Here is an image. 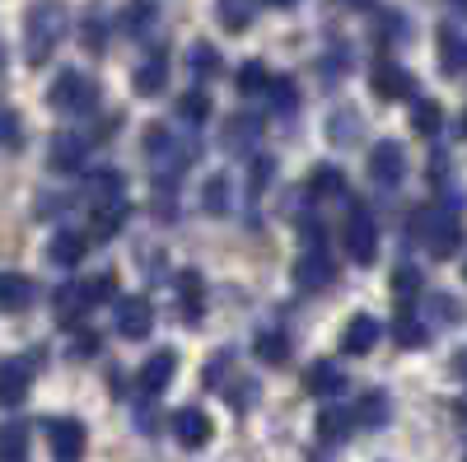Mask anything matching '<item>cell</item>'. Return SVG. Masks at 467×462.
<instances>
[{
	"mask_svg": "<svg viewBox=\"0 0 467 462\" xmlns=\"http://www.w3.org/2000/svg\"><path fill=\"white\" fill-rule=\"evenodd\" d=\"M33 281L19 276V272H0V313H24L33 303Z\"/></svg>",
	"mask_w": 467,
	"mask_h": 462,
	"instance_id": "cell-22",
	"label": "cell"
},
{
	"mask_svg": "<svg viewBox=\"0 0 467 462\" xmlns=\"http://www.w3.org/2000/svg\"><path fill=\"white\" fill-rule=\"evenodd\" d=\"M420 285H425V281H420V272H416V266H398V272H393V281H388L393 299H402V303H407V299H416V294H420Z\"/></svg>",
	"mask_w": 467,
	"mask_h": 462,
	"instance_id": "cell-42",
	"label": "cell"
},
{
	"mask_svg": "<svg viewBox=\"0 0 467 462\" xmlns=\"http://www.w3.org/2000/svg\"><path fill=\"white\" fill-rule=\"evenodd\" d=\"M341 243H346V257L360 262V266H369L379 257V224H374L365 201H350L346 224H341Z\"/></svg>",
	"mask_w": 467,
	"mask_h": 462,
	"instance_id": "cell-4",
	"label": "cell"
},
{
	"mask_svg": "<svg viewBox=\"0 0 467 462\" xmlns=\"http://www.w3.org/2000/svg\"><path fill=\"white\" fill-rule=\"evenodd\" d=\"M202 210L206 215H229V178L215 173L206 187H202Z\"/></svg>",
	"mask_w": 467,
	"mask_h": 462,
	"instance_id": "cell-38",
	"label": "cell"
},
{
	"mask_svg": "<svg viewBox=\"0 0 467 462\" xmlns=\"http://www.w3.org/2000/svg\"><path fill=\"white\" fill-rule=\"evenodd\" d=\"M411 127H416V136L435 140L440 127H444V108H440L435 98H416V103H411Z\"/></svg>",
	"mask_w": 467,
	"mask_h": 462,
	"instance_id": "cell-31",
	"label": "cell"
},
{
	"mask_svg": "<svg viewBox=\"0 0 467 462\" xmlns=\"http://www.w3.org/2000/svg\"><path fill=\"white\" fill-rule=\"evenodd\" d=\"M0 70H5V47H0Z\"/></svg>",
	"mask_w": 467,
	"mask_h": 462,
	"instance_id": "cell-54",
	"label": "cell"
},
{
	"mask_svg": "<svg viewBox=\"0 0 467 462\" xmlns=\"http://www.w3.org/2000/svg\"><path fill=\"white\" fill-rule=\"evenodd\" d=\"M341 5H350V10H369L374 0H341Z\"/></svg>",
	"mask_w": 467,
	"mask_h": 462,
	"instance_id": "cell-51",
	"label": "cell"
},
{
	"mask_svg": "<svg viewBox=\"0 0 467 462\" xmlns=\"http://www.w3.org/2000/svg\"><path fill=\"white\" fill-rule=\"evenodd\" d=\"M154 15H160V0H127L122 5V28L131 37H140L145 28H154Z\"/></svg>",
	"mask_w": 467,
	"mask_h": 462,
	"instance_id": "cell-35",
	"label": "cell"
},
{
	"mask_svg": "<svg viewBox=\"0 0 467 462\" xmlns=\"http://www.w3.org/2000/svg\"><path fill=\"white\" fill-rule=\"evenodd\" d=\"M19 140V118L15 112H0V145H15Z\"/></svg>",
	"mask_w": 467,
	"mask_h": 462,
	"instance_id": "cell-47",
	"label": "cell"
},
{
	"mask_svg": "<svg viewBox=\"0 0 467 462\" xmlns=\"http://www.w3.org/2000/svg\"><path fill=\"white\" fill-rule=\"evenodd\" d=\"M173 294H178V313L197 327L202 313H206V281H202V272H178Z\"/></svg>",
	"mask_w": 467,
	"mask_h": 462,
	"instance_id": "cell-14",
	"label": "cell"
},
{
	"mask_svg": "<svg viewBox=\"0 0 467 462\" xmlns=\"http://www.w3.org/2000/svg\"><path fill=\"white\" fill-rule=\"evenodd\" d=\"M266 5H281L285 10V5H299V0H266Z\"/></svg>",
	"mask_w": 467,
	"mask_h": 462,
	"instance_id": "cell-53",
	"label": "cell"
},
{
	"mask_svg": "<svg viewBox=\"0 0 467 462\" xmlns=\"http://www.w3.org/2000/svg\"><path fill=\"white\" fill-rule=\"evenodd\" d=\"M318 439L323 444H341V439H350V430H356V416L350 411H341V406H327V411H318Z\"/></svg>",
	"mask_w": 467,
	"mask_h": 462,
	"instance_id": "cell-26",
	"label": "cell"
},
{
	"mask_svg": "<svg viewBox=\"0 0 467 462\" xmlns=\"http://www.w3.org/2000/svg\"><path fill=\"white\" fill-rule=\"evenodd\" d=\"M89 252V234H75V229H57L47 243V262L52 266H80V257Z\"/></svg>",
	"mask_w": 467,
	"mask_h": 462,
	"instance_id": "cell-20",
	"label": "cell"
},
{
	"mask_svg": "<svg viewBox=\"0 0 467 462\" xmlns=\"http://www.w3.org/2000/svg\"><path fill=\"white\" fill-rule=\"evenodd\" d=\"M379 33H383V43L407 37V19H402V15H379Z\"/></svg>",
	"mask_w": 467,
	"mask_h": 462,
	"instance_id": "cell-46",
	"label": "cell"
},
{
	"mask_svg": "<svg viewBox=\"0 0 467 462\" xmlns=\"http://www.w3.org/2000/svg\"><path fill=\"white\" fill-rule=\"evenodd\" d=\"M131 85H136V94H140V98L164 94V89H169V52H150V56L136 66Z\"/></svg>",
	"mask_w": 467,
	"mask_h": 462,
	"instance_id": "cell-18",
	"label": "cell"
},
{
	"mask_svg": "<svg viewBox=\"0 0 467 462\" xmlns=\"http://www.w3.org/2000/svg\"><path fill=\"white\" fill-rule=\"evenodd\" d=\"M350 127H356V112H350V108H341V112H332L327 136H332L337 145H350V140H356V131H350Z\"/></svg>",
	"mask_w": 467,
	"mask_h": 462,
	"instance_id": "cell-43",
	"label": "cell"
},
{
	"mask_svg": "<svg viewBox=\"0 0 467 462\" xmlns=\"http://www.w3.org/2000/svg\"><path fill=\"white\" fill-rule=\"evenodd\" d=\"M462 281H467V262H462Z\"/></svg>",
	"mask_w": 467,
	"mask_h": 462,
	"instance_id": "cell-56",
	"label": "cell"
},
{
	"mask_svg": "<svg viewBox=\"0 0 467 462\" xmlns=\"http://www.w3.org/2000/svg\"><path fill=\"white\" fill-rule=\"evenodd\" d=\"M356 420L365 430H383L388 426V397L379 393V388H369L365 397H360V406H356Z\"/></svg>",
	"mask_w": 467,
	"mask_h": 462,
	"instance_id": "cell-37",
	"label": "cell"
},
{
	"mask_svg": "<svg viewBox=\"0 0 467 462\" xmlns=\"http://www.w3.org/2000/svg\"><path fill=\"white\" fill-rule=\"evenodd\" d=\"M458 131H462V140H467V108H462V118H458Z\"/></svg>",
	"mask_w": 467,
	"mask_h": 462,
	"instance_id": "cell-52",
	"label": "cell"
},
{
	"mask_svg": "<svg viewBox=\"0 0 467 462\" xmlns=\"http://www.w3.org/2000/svg\"><path fill=\"white\" fill-rule=\"evenodd\" d=\"M257 136H262V122H257V118H244V112H239V118H229V122H224L220 145H224V149H253Z\"/></svg>",
	"mask_w": 467,
	"mask_h": 462,
	"instance_id": "cell-28",
	"label": "cell"
},
{
	"mask_svg": "<svg viewBox=\"0 0 467 462\" xmlns=\"http://www.w3.org/2000/svg\"><path fill=\"white\" fill-rule=\"evenodd\" d=\"M173 374H178V355H173V351H154V355L140 364V374H136V388L145 393V402H154V397L169 388Z\"/></svg>",
	"mask_w": 467,
	"mask_h": 462,
	"instance_id": "cell-12",
	"label": "cell"
},
{
	"mask_svg": "<svg viewBox=\"0 0 467 462\" xmlns=\"http://www.w3.org/2000/svg\"><path fill=\"white\" fill-rule=\"evenodd\" d=\"M379 336H383V327L369 313H356V318L346 323V332H341V351L346 355H369L374 345H379Z\"/></svg>",
	"mask_w": 467,
	"mask_h": 462,
	"instance_id": "cell-19",
	"label": "cell"
},
{
	"mask_svg": "<svg viewBox=\"0 0 467 462\" xmlns=\"http://www.w3.org/2000/svg\"><path fill=\"white\" fill-rule=\"evenodd\" d=\"M407 234L431 252L435 262H449V257H458V248H462V220L449 210V206H420V210H411L407 215Z\"/></svg>",
	"mask_w": 467,
	"mask_h": 462,
	"instance_id": "cell-2",
	"label": "cell"
},
{
	"mask_svg": "<svg viewBox=\"0 0 467 462\" xmlns=\"http://www.w3.org/2000/svg\"><path fill=\"white\" fill-rule=\"evenodd\" d=\"M420 323H425V327H458V323H462V303H458L449 290L425 294V313H420Z\"/></svg>",
	"mask_w": 467,
	"mask_h": 462,
	"instance_id": "cell-23",
	"label": "cell"
},
{
	"mask_svg": "<svg viewBox=\"0 0 467 462\" xmlns=\"http://www.w3.org/2000/svg\"><path fill=\"white\" fill-rule=\"evenodd\" d=\"M369 178L379 187H402V178H407V149H402V140H379L369 149Z\"/></svg>",
	"mask_w": 467,
	"mask_h": 462,
	"instance_id": "cell-7",
	"label": "cell"
},
{
	"mask_svg": "<svg viewBox=\"0 0 467 462\" xmlns=\"http://www.w3.org/2000/svg\"><path fill=\"white\" fill-rule=\"evenodd\" d=\"M453 374L467 383V351H458V355H453Z\"/></svg>",
	"mask_w": 467,
	"mask_h": 462,
	"instance_id": "cell-50",
	"label": "cell"
},
{
	"mask_svg": "<svg viewBox=\"0 0 467 462\" xmlns=\"http://www.w3.org/2000/svg\"><path fill=\"white\" fill-rule=\"evenodd\" d=\"M75 355H80V360L99 355V332H80V336H75Z\"/></svg>",
	"mask_w": 467,
	"mask_h": 462,
	"instance_id": "cell-48",
	"label": "cell"
},
{
	"mask_svg": "<svg viewBox=\"0 0 467 462\" xmlns=\"http://www.w3.org/2000/svg\"><path fill=\"white\" fill-rule=\"evenodd\" d=\"M80 290H85L89 308L94 303H108V299H117V272H94L89 281H80Z\"/></svg>",
	"mask_w": 467,
	"mask_h": 462,
	"instance_id": "cell-41",
	"label": "cell"
},
{
	"mask_svg": "<svg viewBox=\"0 0 467 462\" xmlns=\"http://www.w3.org/2000/svg\"><path fill=\"white\" fill-rule=\"evenodd\" d=\"M234 89H239V94H262L266 98V89H271V70L262 66V61H244L239 70H234Z\"/></svg>",
	"mask_w": 467,
	"mask_h": 462,
	"instance_id": "cell-34",
	"label": "cell"
},
{
	"mask_svg": "<svg viewBox=\"0 0 467 462\" xmlns=\"http://www.w3.org/2000/svg\"><path fill=\"white\" fill-rule=\"evenodd\" d=\"M369 85H374V94H379L383 103L416 98V75H411V70H402L398 61H379V66L369 70Z\"/></svg>",
	"mask_w": 467,
	"mask_h": 462,
	"instance_id": "cell-10",
	"label": "cell"
},
{
	"mask_svg": "<svg viewBox=\"0 0 467 462\" xmlns=\"http://www.w3.org/2000/svg\"><path fill=\"white\" fill-rule=\"evenodd\" d=\"M28 383H33V360L28 355L0 364V406H19L28 397Z\"/></svg>",
	"mask_w": 467,
	"mask_h": 462,
	"instance_id": "cell-15",
	"label": "cell"
},
{
	"mask_svg": "<svg viewBox=\"0 0 467 462\" xmlns=\"http://www.w3.org/2000/svg\"><path fill=\"white\" fill-rule=\"evenodd\" d=\"M85 154H89V140H85V136L61 131V136H52V145H47V169H52V173H75V169L85 164Z\"/></svg>",
	"mask_w": 467,
	"mask_h": 462,
	"instance_id": "cell-13",
	"label": "cell"
},
{
	"mask_svg": "<svg viewBox=\"0 0 467 462\" xmlns=\"http://www.w3.org/2000/svg\"><path fill=\"white\" fill-rule=\"evenodd\" d=\"M85 197H89V206H103V201H122V197H127V182H122V173L103 169V173H94V178L85 182Z\"/></svg>",
	"mask_w": 467,
	"mask_h": 462,
	"instance_id": "cell-27",
	"label": "cell"
},
{
	"mask_svg": "<svg viewBox=\"0 0 467 462\" xmlns=\"http://www.w3.org/2000/svg\"><path fill=\"white\" fill-rule=\"evenodd\" d=\"M332 281H337V262H332L327 248H304V252L295 257V285H299V290L318 294V290H327Z\"/></svg>",
	"mask_w": 467,
	"mask_h": 462,
	"instance_id": "cell-6",
	"label": "cell"
},
{
	"mask_svg": "<svg viewBox=\"0 0 467 462\" xmlns=\"http://www.w3.org/2000/svg\"><path fill=\"white\" fill-rule=\"evenodd\" d=\"M140 149H145V159H150L154 178H160V182H178L192 164H197L202 140L192 136V131L169 127V122H150L145 136H140Z\"/></svg>",
	"mask_w": 467,
	"mask_h": 462,
	"instance_id": "cell-1",
	"label": "cell"
},
{
	"mask_svg": "<svg viewBox=\"0 0 467 462\" xmlns=\"http://www.w3.org/2000/svg\"><path fill=\"white\" fill-rule=\"evenodd\" d=\"M393 341L402 345V351H420V345L431 341V327L420 323V313H407V308H402L398 323H393Z\"/></svg>",
	"mask_w": 467,
	"mask_h": 462,
	"instance_id": "cell-30",
	"label": "cell"
},
{
	"mask_svg": "<svg viewBox=\"0 0 467 462\" xmlns=\"http://www.w3.org/2000/svg\"><path fill=\"white\" fill-rule=\"evenodd\" d=\"M266 98H271V108H276L281 118H295V112H299V85L290 80V75H271Z\"/></svg>",
	"mask_w": 467,
	"mask_h": 462,
	"instance_id": "cell-36",
	"label": "cell"
},
{
	"mask_svg": "<svg viewBox=\"0 0 467 462\" xmlns=\"http://www.w3.org/2000/svg\"><path fill=\"white\" fill-rule=\"evenodd\" d=\"M257 360L285 364V360H290V336H285V332H262V336H257Z\"/></svg>",
	"mask_w": 467,
	"mask_h": 462,
	"instance_id": "cell-40",
	"label": "cell"
},
{
	"mask_svg": "<svg viewBox=\"0 0 467 462\" xmlns=\"http://www.w3.org/2000/svg\"><path fill=\"white\" fill-rule=\"evenodd\" d=\"M154 420H160V416H154V406H145V411H136V430H145V435H154V430H160V426H154Z\"/></svg>",
	"mask_w": 467,
	"mask_h": 462,
	"instance_id": "cell-49",
	"label": "cell"
},
{
	"mask_svg": "<svg viewBox=\"0 0 467 462\" xmlns=\"http://www.w3.org/2000/svg\"><path fill=\"white\" fill-rule=\"evenodd\" d=\"M154 332V303L145 294H127L117 299V336L127 341H145Z\"/></svg>",
	"mask_w": 467,
	"mask_h": 462,
	"instance_id": "cell-8",
	"label": "cell"
},
{
	"mask_svg": "<svg viewBox=\"0 0 467 462\" xmlns=\"http://www.w3.org/2000/svg\"><path fill=\"white\" fill-rule=\"evenodd\" d=\"M80 37H85V47H89L94 56H103V43H108V24H103L99 15H89V19H85V28H80Z\"/></svg>",
	"mask_w": 467,
	"mask_h": 462,
	"instance_id": "cell-44",
	"label": "cell"
},
{
	"mask_svg": "<svg viewBox=\"0 0 467 462\" xmlns=\"http://www.w3.org/2000/svg\"><path fill=\"white\" fill-rule=\"evenodd\" d=\"M52 308H57V323H61V327H75V323L89 313V299H85L80 285H61V290L52 294Z\"/></svg>",
	"mask_w": 467,
	"mask_h": 462,
	"instance_id": "cell-25",
	"label": "cell"
},
{
	"mask_svg": "<svg viewBox=\"0 0 467 462\" xmlns=\"http://www.w3.org/2000/svg\"><path fill=\"white\" fill-rule=\"evenodd\" d=\"M127 215H131L127 197H122V201H103V206H94V210H89V243H108V239H117V234H122V224H127Z\"/></svg>",
	"mask_w": 467,
	"mask_h": 462,
	"instance_id": "cell-16",
	"label": "cell"
},
{
	"mask_svg": "<svg viewBox=\"0 0 467 462\" xmlns=\"http://www.w3.org/2000/svg\"><path fill=\"white\" fill-rule=\"evenodd\" d=\"M211 94L206 89H187V94H178V108H173V118L192 131V127H206L211 122Z\"/></svg>",
	"mask_w": 467,
	"mask_h": 462,
	"instance_id": "cell-24",
	"label": "cell"
},
{
	"mask_svg": "<svg viewBox=\"0 0 467 462\" xmlns=\"http://www.w3.org/2000/svg\"><path fill=\"white\" fill-rule=\"evenodd\" d=\"M47 103L66 118H80V112H94L99 108V85L89 80L85 70H61L57 85L47 89Z\"/></svg>",
	"mask_w": 467,
	"mask_h": 462,
	"instance_id": "cell-5",
	"label": "cell"
},
{
	"mask_svg": "<svg viewBox=\"0 0 467 462\" xmlns=\"http://www.w3.org/2000/svg\"><path fill=\"white\" fill-rule=\"evenodd\" d=\"M453 5H458V10H467V0H453Z\"/></svg>",
	"mask_w": 467,
	"mask_h": 462,
	"instance_id": "cell-55",
	"label": "cell"
},
{
	"mask_svg": "<svg viewBox=\"0 0 467 462\" xmlns=\"http://www.w3.org/2000/svg\"><path fill=\"white\" fill-rule=\"evenodd\" d=\"M462 61H467V43L458 37L453 24H440V70L453 75V70H462Z\"/></svg>",
	"mask_w": 467,
	"mask_h": 462,
	"instance_id": "cell-33",
	"label": "cell"
},
{
	"mask_svg": "<svg viewBox=\"0 0 467 462\" xmlns=\"http://www.w3.org/2000/svg\"><path fill=\"white\" fill-rule=\"evenodd\" d=\"M346 191V178H341V169L337 164H318L314 173H308V182H304V197L308 201H332V197H341Z\"/></svg>",
	"mask_w": 467,
	"mask_h": 462,
	"instance_id": "cell-21",
	"label": "cell"
},
{
	"mask_svg": "<svg viewBox=\"0 0 467 462\" xmlns=\"http://www.w3.org/2000/svg\"><path fill=\"white\" fill-rule=\"evenodd\" d=\"M187 66H192V75H197V80H211V75H220V52H215L211 43H192Z\"/></svg>",
	"mask_w": 467,
	"mask_h": 462,
	"instance_id": "cell-39",
	"label": "cell"
},
{
	"mask_svg": "<svg viewBox=\"0 0 467 462\" xmlns=\"http://www.w3.org/2000/svg\"><path fill=\"white\" fill-rule=\"evenodd\" d=\"M304 393L308 397H341L346 393V374L332 360H314L304 369Z\"/></svg>",
	"mask_w": 467,
	"mask_h": 462,
	"instance_id": "cell-17",
	"label": "cell"
},
{
	"mask_svg": "<svg viewBox=\"0 0 467 462\" xmlns=\"http://www.w3.org/2000/svg\"><path fill=\"white\" fill-rule=\"evenodd\" d=\"M257 5L262 0H220V24L229 28V33H244V28H253V19H257Z\"/></svg>",
	"mask_w": 467,
	"mask_h": 462,
	"instance_id": "cell-32",
	"label": "cell"
},
{
	"mask_svg": "<svg viewBox=\"0 0 467 462\" xmlns=\"http://www.w3.org/2000/svg\"><path fill=\"white\" fill-rule=\"evenodd\" d=\"M47 444H52V457H57V462H80V457H85L89 435H85L80 420L57 416V420H47Z\"/></svg>",
	"mask_w": 467,
	"mask_h": 462,
	"instance_id": "cell-9",
	"label": "cell"
},
{
	"mask_svg": "<svg viewBox=\"0 0 467 462\" xmlns=\"http://www.w3.org/2000/svg\"><path fill=\"white\" fill-rule=\"evenodd\" d=\"M169 430H173V439H178L182 448H206L215 426H211V416H206L202 406H182V411L169 416Z\"/></svg>",
	"mask_w": 467,
	"mask_h": 462,
	"instance_id": "cell-11",
	"label": "cell"
},
{
	"mask_svg": "<svg viewBox=\"0 0 467 462\" xmlns=\"http://www.w3.org/2000/svg\"><path fill=\"white\" fill-rule=\"evenodd\" d=\"M0 462H28V426L24 420H5L0 426Z\"/></svg>",
	"mask_w": 467,
	"mask_h": 462,
	"instance_id": "cell-29",
	"label": "cell"
},
{
	"mask_svg": "<svg viewBox=\"0 0 467 462\" xmlns=\"http://www.w3.org/2000/svg\"><path fill=\"white\" fill-rule=\"evenodd\" d=\"M271 173H276V159H266V154H262V159H253V164H248V187H253V191H262V187L271 182Z\"/></svg>",
	"mask_w": 467,
	"mask_h": 462,
	"instance_id": "cell-45",
	"label": "cell"
},
{
	"mask_svg": "<svg viewBox=\"0 0 467 462\" xmlns=\"http://www.w3.org/2000/svg\"><path fill=\"white\" fill-rule=\"evenodd\" d=\"M66 37V5L61 0H37V5L24 15V56L28 66H47L52 52Z\"/></svg>",
	"mask_w": 467,
	"mask_h": 462,
	"instance_id": "cell-3",
	"label": "cell"
}]
</instances>
